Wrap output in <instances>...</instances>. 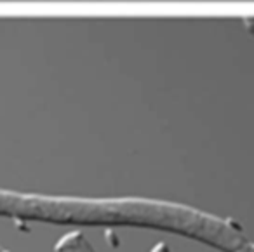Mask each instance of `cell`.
<instances>
[{"mask_svg": "<svg viewBox=\"0 0 254 252\" xmlns=\"http://www.w3.org/2000/svg\"><path fill=\"white\" fill-rule=\"evenodd\" d=\"M153 252H166V247L164 245H159V247H155Z\"/></svg>", "mask_w": 254, "mask_h": 252, "instance_id": "obj_2", "label": "cell"}, {"mask_svg": "<svg viewBox=\"0 0 254 252\" xmlns=\"http://www.w3.org/2000/svg\"><path fill=\"white\" fill-rule=\"evenodd\" d=\"M56 252H92L80 233H70L56 244Z\"/></svg>", "mask_w": 254, "mask_h": 252, "instance_id": "obj_1", "label": "cell"}]
</instances>
